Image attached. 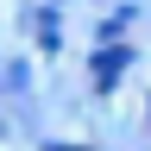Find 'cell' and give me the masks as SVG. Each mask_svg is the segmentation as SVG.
Returning a JSON list of instances; mask_svg holds the SVG:
<instances>
[{
	"label": "cell",
	"mask_w": 151,
	"mask_h": 151,
	"mask_svg": "<svg viewBox=\"0 0 151 151\" xmlns=\"http://www.w3.org/2000/svg\"><path fill=\"white\" fill-rule=\"evenodd\" d=\"M44 151H88V145H44Z\"/></svg>",
	"instance_id": "1"
}]
</instances>
